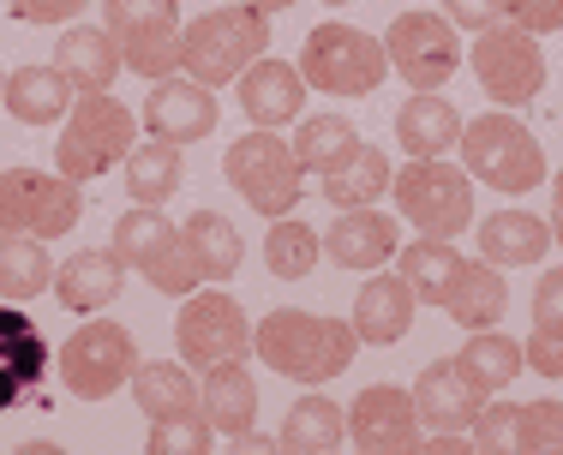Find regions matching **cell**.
Masks as SVG:
<instances>
[{"label": "cell", "instance_id": "cell-4", "mask_svg": "<svg viewBox=\"0 0 563 455\" xmlns=\"http://www.w3.org/2000/svg\"><path fill=\"white\" fill-rule=\"evenodd\" d=\"M114 252H120L126 270H139L144 282H151L156 293H168V300H186V293L205 282L198 252L186 246V234L156 204H132L126 217L114 222Z\"/></svg>", "mask_w": 563, "mask_h": 455}, {"label": "cell", "instance_id": "cell-1", "mask_svg": "<svg viewBox=\"0 0 563 455\" xmlns=\"http://www.w3.org/2000/svg\"><path fill=\"white\" fill-rule=\"evenodd\" d=\"M252 354L276 371L294 378L306 390L342 378L360 354V330L347 318H324V312H300V306H276L264 324H252Z\"/></svg>", "mask_w": 563, "mask_h": 455}, {"label": "cell", "instance_id": "cell-13", "mask_svg": "<svg viewBox=\"0 0 563 455\" xmlns=\"http://www.w3.org/2000/svg\"><path fill=\"white\" fill-rule=\"evenodd\" d=\"M174 347L192 371L205 366H222V359H246L252 354V324H246V306L222 288H205V293H186L180 318H174Z\"/></svg>", "mask_w": 563, "mask_h": 455}, {"label": "cell", "instance_id": "cell-45", "mask_svg": "<svg viewBox=\"0 0 563 455\" xmlns=\"http://www.w3.org/2000/svg\"><path fill=\"white\" fill-rule=\"evenodd\" d=\"M521 354H528V371H540V378H563V336L552 330H533L528 342H521Z\"/></svg>", "mask_w": 563, "mask_h": 455}, {"label": "cell", "instance_id": "cell-10", "mask_svg": "<svg viewBox=\"0 0 563 455\" xmlns=\"http://www.w3.org/2000/svg\"><path fill=\"white\" fill-rule=\"evenodd\" d=\"M132 371H139V342L114 318H90V324H78L60 342V378H66V390L85 401L120 396L132 384Z\"/></svg>", "mask_w": 563, "mask_h": 455}, {"label": "cell", "instance_id": "cell-18", "mask_svg": "<svg viewBox=\"0 0 563 455\" xmlns=\"http://www.w3.org/2000/svg\"><path fill=\"white\" fill-rule=\"evenodd\" d=\"M306 78H300V66H288V60H271V55H258L240 73V109H246L252 126H294V120L306 114Z\"/></svg>", "mask_w": 563, "mask_h": 455}, {"label": "cell", "instance_id": "cell-21", "mask_svg": "<svg viewBox=\"0 0 563 455\" xmlns=\"http://www.w3.org/2000/svg\"><path fill=\"white\" fill-rule=\"evenodd\" d=\"M120 288H126V264H120V252H97V246H85V252H73V258L55 270V293H60V306L73 318H97L102 306H114L120 300Z\"/></svg>", "mask_w": 563, "mask_h": 455}, {"label": "cell", "instance_id": "cell-2", "mask_svg": "<svg viewBox=\"0 0 563 455\" xmlns=\"http://www.w3.org/2000/svg\"><path fill=\"white\" fill-rule=\"evenodd\" d=\"M271 48V12L246 7H217V12H198L186 24V43H180V73L198 78V85H234L252 60Z\"/></svg>", "mask_w": 563, "mask_h": 455}, {"label": "cell", "instance_id": "cell-44", "mask_svg": "<svg viewBox=\"0 0 563 455\" xmlns=\"http://www.w3.org/2000/svg\"><path fill=\"white\" fill-rule=\"evenodd\" d=\"M19 24H66L90 7V0H7Z\"/></svg>", "mask_w": 563, "mask_h": 455}, {"label": "cell", "instance_id": "cell-6", "mask_svg": "<svg viewBox=\"0 0 563 455\" xmlns=\"http://www.w3.org/2000/svg\"><path fill=\"white\" fill-rule=\"evenodd\" d=\"M222 174H228V186L246 198V210H258V217H271V222L288 217L306 192L300 156H294V144H282V132H271V126H252L246 138L228 144Z\"/></svg>", "mask_w": 563, "mask_h": 455}, {"label": "cell", "instance_id": "cell-12", "mask_svg": "<svg viewBox=\"0 0 563 455\" xmlns=\"http://www.w3.org/2000/svg\"><path fill=\"white\" fill-rule=\"evenodd\" d=\"M474 78L498 109H528L533 97L545 90V55H540V36L521 31V24H486L474 36Z\"/></svg>", "mask_w": 563, "mask_h": 455}, {"label": "cell", "instance_id": "cell-11", "mask_svg": "<svg viewBox=\"0 0 563 455\" xmlns=\"http://www.w3.org/2000/svg\"><path fill=\"white\" fill-rule=\"evenodd\" d=\"M109 36L120 43V60L139 78H174L180 73V0H109L102 7Z\"/></svg>", "mask_w": 563, "mask_h": 455}, {"label": "cell", "instance_id": "cell-35", "mask_svg": "<svg viewBox=\"0 0 563 455\" xmlns=\"http://www.w3.org/2000/svg\"><path fill=\"white\" fill-rule=\"evenodd\" d=\"M455 366L467 371V378L479 384L486 396H504L509 384L521 378V366H528V354H521V342L498 336V330H474V342L455 354Z\"/></svg>", "mask_w": 563, "mask_h": 455}, {"label": "cell", "instance_id": "cell-47", "mask_svg": "<svg viewBox=\"0 0 563 455\" xmlns=\"http://www.w3.org/2000/svg\"><path fill=\"white\" fill-rule=\"evenodd\" d=\"M552 240L563 246V168L552 174Z\"/></svg>", "mask_w": 563, "mask_h": 455}, {"label": "cell", "instance_id": "cell-36", "mask_svg": "<svg viewBox=\"0 0 563 455\" xmlns=\"http://www.w3.org/2000/svg\"><path fill=\"white\" fill-rule=\"evenodd\" d=\"M342 437H347V413L330 396L312 390V396H300L288 413H282V437H276V444L282 450H336Z\"/></svg>", "mask_w": 563, "mask_h": 455}, {"label": "cell", "instance_id": "cell-9", "mask_svg": "<svg viewBox=\"0 0 563 455\" xmlns=\"http://www.w3.org/2000/svg\"><path fill=\"white\" fill-rule=\"evenodd\" d=\"M390 192L401 217L432 240H455L474 222V174L462 163H444V156H413L390 180Z\"/></svg>", "mask_w": 563, "mask_h": 455}, {"label": "cell", "instance_id": "cell-31", "mask_svg": "<svg viewBox=\"0 0 563 455\" xmlns=\"http://www.w3.org/2000/svg\"><path fill=\"white\" fill-rule=\"evenodd\" d=\"M120 168H126V192H132V204H156V210H163L168 198L180 192V180H186L180 144H168V138L132 144V156H126Z\"/></svg>", "mask_w": 563, "mask_h": 455}, {"label": "cell", "instance_id": "cell-32", "mask_svg": "<svg viewBox=\"0 0 563 455\" xmlns=\"http://www.w3.org/2000/svg\"><path fill=\"white\" fill-rule=\"evenodd\" d=\"M462 252H455V240H432V234H420V240H408V246H396V270L408 276V288L420 293L426 306H444V293L455 282V270H462Z\"/></svg>", "mask_w": 563, "mask_h": 455}, {"label": "cell", "instance_id": "cell-49", "mask_svg": "<svg viewBox=\"0 0 563 455\" xmlns=\"http://www.w3.org/2000/svg\"><path fill=\"white\" fill-rule=\"evenodd\" d=\"M324 7H354V0H324Z\"/></svg>", "mask_w": 563, "mask_h": 455}, {"label": "cell", "instance_id": "cell-7", "mask_svg": "<svg viewBox=\"0 0 563 455\" xmlns=\"http://www.w3.org/2000/svg\"><path fill=\"white\" fill-rule=\"evenodd\" d=\"M294 66H300V78L312 90H324V97H372V90L390 78L384 43L366 36V31H354V24H342V19L318 24V31L306 36V48H300Z\"/></svg>", "mask_w": 563, "mask_h": 455}, {"label": "cell", "instance_id": "cell-28", "mask_svg": "<svg viewBox=\"0 0 563 455\" xmlns=\"http://www.w3.org/2000/svg\"><path fill=\"white\" fill-rule=\"evenodd\" d=\"M552 252V222L533 210H492L479 222V258L509 270V264H540Z\"/></svg>", "mask_w": 563, "mask_h": 455}, {"label": "cell", "instance_id": "cell-3", "mask_svg": "<svg viewBox=\"0 0 563 455\" xmlns=\"http://www.w3.org/2000/svg\"><path fill=\"white\" fill-rule=\"evenodd\" d=\"M132 144H139V114H132L126 102H114V90H90V97L73 102V114H66V126H60L55 168L66 180L90 186L114 163H126Z\"/></svg>", "mask_w": 563, "mask_h": 455}, {"label": "cell", "instance_id": "cell-25", "mask_svg": "<svg viewBox=\"0 0 563 455\" xmlns=\"http://www.w3.org/2000/svg\"><path fill=\"white\" fill-rule=\"evenodd\" d=\"M73 97L78 90L66 85V73L55 60H36V66H12L7 73V114L19 120V126H55V120H66L73 114Z\"/></svg>", "mask_w": 563, "mask_h": 455}, {"label": "cell", "instance_id": "cell-27", "mask_svg": "<svg viewBox=\"0 0 563 455\" xmlns=\"http://www.w3.org/2000/svg\"><path fill=\"white\" fill-rule=\"evenodd\" d=\"M444 312L455 318V324L474 336V330H498V318L509 312V282H504V270L498 264H486V258H467L462 270H455V282L444 293Z\"/></svg>", "mask_w": 563, "mask_h": 455}, {"label": "cell", "instance_id": "cell-17", "mask_svg": "<svg viewBox=\"0 0 563 455\" xmlns=\"http://www.w3.org/2000/svg\"><path fill=\"white\" fill-rule=\"evenodd\" d=\"M217 90L198 85V78H156L151 102H144V126L151 138H168V144H198L217 132Z\"/></svg>", "mask_w": 563, "mask_h": 455}, {"label": "cell", "instance_id": "cell-38", "mask_svg": "<svg viewBox=\"0 0 563 455\" xmlns=\"http://www.w3.org/2000/svg\"><path fill=\"white\" fill-rule=\"evenodd\" d=\"M318 258H324V234L294 217H276L271 234H264V264H271L276 282H300V276L318 270Z\"/></svg>", "mask_w": 563, "mask_h": 455}, {"label": "cell", "instance_id": "cell-30", "mask_svg": "<svg viewBox=\"0 0 563 455\" xmlns=\"http://www.w3.org/2000/svg\"><path fill=\"white\" fill-rule=\"evenodd\" d=\"M354 151H360V132L347 114H300L294 120V156H300V168L318 174V180L336 174Z\"/></svg>", "mask_w": 563, "mask_h": 455}, {"label": "cell", "instance_id": "cell-50", "mask_svg": "<svg viewBox=\"0 0 563 455\" xmlns=\"http://www.w3.org/2000/svg\"><path fill=\"white\" fill-rule=\"evenodd\" d=\"M0 97H7V73H0Z\"/></svg>", "mask_w": 563, "mask_h": 455}, {"label": "cell", "instance_id": "cell-40", "mask_svg": "<svg viewBox=\"0 0 563 455\" xmlns=\"http://www.w3.org/2000/svg\"><path fill=\"white\" fill-rule=\"evenodd\" d=\"M516 450H563V401H528L516 408Z\"/></svg>", "mask_w": 563, "mask_h": 455}, {"label": "cell", "instance_id": "cell-15", "mask_svg": "<svg viewBox=\"0 0 563 455\" xmlns=\"http://www.w3.org/2000/svg\"><path fill=\"white\" fill-rule=\"evenodd\" d=\"M347 437L360 450H420L426 444V425L420 408H413V390H396V384H366L347 408Z\"/></svg>", "mask_w": 563, "mask_h": 455}, {"label": "cell", "instance_id": "cell-41", "mask_svg": "<svg viewBox=\"0 0 563 455\" xmlns=\"http://www.w3.org/2000/svg\"><path fill=\"white\" fill-rule=\"evenodd\" d=\"M474 450H516V401H492L486 396V408L474 413Z\"/></svg>", "mask_w": 563, "mask_h": 455}, {"label": "cell", "instance_id": "cell-19", "mask_svg": "<svg viewBox=\"0 0 563 455\" xmlns=\"http://www.w3.org/2000/svg\"><path fill=\"white\" fill-rule=\"evenodd\" d=\"M413 312H420V293L408 288V276L390 270H372L354 293V330L366 347H390L413 330Z\"/></svg>", "mask_w": 563, "mask_h": 455}, {"label": "cell", "instance_id": "cell-37", "mask_svg": "<svg viewBox=\"0 0 563 455\" xmlns=\"http://www.w3.org/2000/svg\"><path fill=\"white\" fill-rule=\"evenodd\" d=\"M180 234H186V246L198 252V264H205V282H228V276L240 270V258H246V240H240L234 222L217 217V210H192Z\"/></svg>", "mask_w": 563, "mask_h": 455}, {"label": "cell", "instance_id": "cell-14", "mask_svg": "<svg viewBox=\"0 0 563 455\" xmlns=\"http://www.w3.org/2000/svg\"><path fill=\"white\" fill-rule=\"evenodd\" d=\"M384 55L390 73L408 78V90H444L462 66V31L444 12H396L384 31Z\"/></svg>", "mask_w": 563, "mask_h": 455}, {"label": "cell", "instance_id": "cell-34", "mask_svg": "<svg viewBox=\"0 0 563 455\" xmlns=\"http://www.w3.org/2000/svg\"><path fill=\"white\" fill-rule=\"evenodd\" d=\"M43 288H55V258H48V240L36 234H12L0 240V300H36Z\"/></svg>", "mask_w": 563, "mask_h": 455}, {"label": "cell", "instance_id": "cell-46", "mask_svg": "<svg viewBox=\"0 0 563 455\" xmlns=\"http://www.w3.org/2000/svg\"><path fill=\"white\" fill-rule=\"evenodd\" d=\"M444 19L455 24V31H486V24L504 19V0H444Z\"/></svg>", "mask_w": 563, "mask_h": 455}, {"label": "cell", "instance_id": "cell-43", "mask_svg": "<svg viewBox=\"0 0 563 455\" xmlns=\"http://www.w3.org/2000/svg\"><path fill=\"white\" fill-rule=\"evenodd\" d=\"M533 330L563 336V264H558V270H545L540 288H533Z\"/></svg>", "mask_w": 563, "mask_h": 455}, {"label": "cell", "instance_id": "cell-24", "mask_svg": "<svg viewBox=\"0 0 563 455\" xmlns=\"http://www.w3.org/2000/svg\"><path fill=\"white\" fill-rule=\"evenodd\" d=\"M55 66L66 73V85H73L78 97H90V90H114V78L126 73L109 24H78V31H66L55 43Z\"/></svg>", "mask_w": 563, "mask_h": 455}, {"label": "cell", "instance_id": "cell-33", "mask_svg": "<svg viewBox=\"0 0 563 455\" xmlns=\"http://www.w3.org/2000/svg\"><path fill=\"white\" fill-rule=\"evenodd\" d=\"M390 180H396V174H390V156H384L378 144H360V151L347 156L336 174H324L318 186H324V198H330L336 210H354V204H378V198L390 192Z\"/></svg>", "mask_w": 563, "mask_h": 455}, {"label": "cell", "instance_id": "cell-48", "mask_svg": "<svg viewBox=\"0 0 563 455\" xmlns=\"http://www.w3.org/2000/svg\"><path fill=\"white\" fill-rule=\"evenodd\" d=\"M252 7H258V12H288L294 0H252Z\"/></svg>", "mask_w": 563, "mask_h": 455}, {"label": "cell", "instance_id": "cell-22", "mask_svg": "<svg viewBox=\"0 0 563 455\" xmlns=\"http://www.w3.org/2000/svg\"><path fill=\"white\" fill-rule=\"evenodd\" d=\"M324 246H330V264H342V270H384L396 258L401 234H396V217H384L372 204H354L330 222Z\"/></svg>", "mask_w": 563, "mask_h": 455}, {"label": "cell", "instance_id": "cell-8", "mask_svg": "<svg viewBox=\"0 0 563 455\" xmlns=\"http://www.w3.org/2000/svg\"><path fill=\"white\" fill-rule=\"evenodd\" d=\"M85 217V186L60 168H0V240H60Z\"/></svg>", "mask_w": 563, "mask_h": 455}, {"label": "cell", "instance_id": "cell-23", "mask_svg": "<svg viewBox=\"0 0 563 455\" xmlns=\"http://www.w3.org/2000/svg\"><path fill=\"white\" fill-rule=\"evenodd\" d=\"M198 396H205V420L217 425V437H240V432H252V425H258V378L246 371V359L205 366Z\"/></svg>", "mask_w": 563, "mask_h": 455}, {"label": "cell", "instance_id": "cell-42", "mask_svg": "<svg viewBox=\"0 0 563 455\" xmlns=\"http://www.w3.org/2000/svg\"><path fill=\"white\" fill-rule=\"evenodd\" d=\"M504 19L533 36H552L563 31V0H504Z\"/></svg>", "mask_w": 563, "mask_h": 455}, {"label": "cell", "instance_id": "cell-16", "mask_svg": "<svg viewBox=\"0 0 563 455\" xmlns=\"http://www.w3.org/2000/svg\"><path fill=\"white\" fill-rule=\"evenodd\" d=\"M48 371V336L19 300L0 306V413L24 408L36 390H43Z\"/></svg>", "mask_w": 563, "mask_h": 455}, {"label": "cell", "instance_id": "cell-29", "mask_svg": "<svg viewBox=\"0 0 563 455\" xmlns=\"http://www.w3.org/2000/svg\"><path fill=\"white\" fill-rule=\"evenodd\" d=\"M396 138L408 156H450L455 144H462V114H455L438 90H413L396 109Z\"/></svg>", "mask_w": 563, "mask_h": 455}, {"label": "cell", "instance_id": "cell-5", "mask_svg": "<svg viewBox=\"0 0 563 455\" xmlns=\"http://www.w3.org/2000/svg\"><path fill=\"white\" fill-rule=\"evenodd\" d=\"M462 168L474 174L479 186H492V192H533V186L545 180V151L540 138H533L528 126H521L516 114H474L462 126Z\"/></svg>", "mask_w": 563, "mask_h": 455}, {"label": "cell", "instance_id": "cell-39", "mask_svg": "<svg viewBox=\"0 0 563 455\" xmlns=\"http://www.w3.org/2000/svg\"><path fill=\"white\" fill-rule=\"evenodd\" d=\"M210 444H217V425L205 413H192V420H151V437H144V450H156V455H205Z\"/></svg>", "mask_w": 563, "mask_h": 455}, {"label": "cell", "instance_id": "cell-26", "mask_svg": "<svg viewBox=\"0 0 563 455\" xmlns=\"http://www.w3.org/2000/svg\"><path fill=\"white\" fill-rule=\"evenodd\" d=\"M132 401H139L144 420H192V413H205V396H198V378L186 359L139 366L132 371Z\"/></svg>", "mask_w": 563, "mask_h": 455}, {"label": "cell", "instance_id": "cell-20", "mask_svg": "<svg viewBox=\"0 0 563 455\" xmlns=\"http://www.w3.org/2000/svg\"><path fill=\"white\" fill-rule=\"evenodd\" d=\"M413 408H420L426 432H467L474 413L486 408V390H479L455 359H438V366H426L420 384H413Z\"/></svg>", "mask_w": 563, "mask_h": 455}]
</instances>
